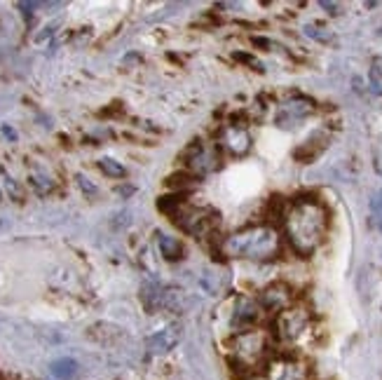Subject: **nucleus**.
Returning <instances> with one entry per match:
<instances>
[{
  "label": "nucleus",
  "mask_w": 382,
  "mask_h": 380,
  "mask_svg": "<svg viewBox=\"0 0 382 380\" xmlns=\"http://www.w3.org/2000/svg\"><path fill=\"white\" fill-rule=\"evenodd\" d=\"M164 291L167 286L162 284H146L141 289V303L148 313H157V310H164Z\"/></svg>",
  "instance_id": "12"
},
{
  "label": "nucleus",
  "mask_w": 382,
  "mask_h": 380,
  "mask_svg": "<svg viewBox=\"0 0 382 380\" xmlns=\"http://www.w3.org/2000/svg\"><path fill=\"white\" fill-rule=\"evenodd\" d=\"M220 141H223V146L230 150L232 155H244L249 153L251 148V134L247 132V127H237V125L225 127Z\"/></svg>",
  "instance_id": "11"
},
{
  "label": "nucleus",
  "mask_w": 382,
  "mask_h": 380,
  "mask_svg": "<svg viewBox=\"0 0 382 380\" xmlns=\"http://www.w3.org/2000/svg\"><path fill=\"white\" fill-rule=\"evenodd\" d=\"M179 340H181V329H179V326H167V329L152 333V336L146 340L148 354H152V357L167 354L169 350H174L179 345Z\"/></svg>",
  "instance_id": "10"
},
{
  "label": "nucleus",
  "mask_w": 382,
  "mask_h": 380,
  "mask_svg": "<svg viewBox=\"0 0 382 380\" xmlns=\"http://www.w3.org/2000/svg\"><path fill=\"white\" fill-rule=\"evenodd\" d=\"M310 329V313L303 308H286L284 313H279L274 319V333L284 343H296L305 336V331Z\"/></svg>",
  "instance_id": "5"
},
{
  "label": "nucleus",
  "mask_w": 382,
  "mask_h": 380,
  "mask_svg": "<svg viewBox=\"0 0 382 380\" xmlns=\"http://www.w3.org/2000/svg\"><path fill=\"white\" fill-rule=\"evenodd\" d=\"M376 169H378V174L382 177V148L376 150Z\"/></svg>",
  "instance_id": "26"
},
{
  "label": "nucleus",
  "mask_w": 382,
  "mask_h": 380,
  "mask_svg": "<svg viewBox=\"0 0 382 380\" xmlns=\"http://www.w3.org/2000/svg\"><path fill=\"white\" fill-rule=\"evenodd\" d=\"M78 184H80V188H82V190H87V193H96V188L89 184V179H85V177H78Z\"/></svg>",
  "instance_id": "24"
},
{
  "label": "nucleus",
  "mask_w": 382,
  "mask_h": 380,
  "mask_svg": "<svg viewBox=\"0 0 382 380\" xmlns=\"http://www.w3.org/2000/svg\"><path fill=\"white\" fill-rule=\"evenodd\" d=\"M167 186L169 188H176V190H186V188H193L195 186V177L193 174H176V177H169V181H167Z\"/></svg>",
  "instance_id": "21"
},
{
  "label": "nucleus",
  "mask_w": 382,
  "mask_h": 380,
  "mask_svg": "<svg viewBox=\"0 0 382 380\" xmlns=\"http://www.w3.org/2000/svg\"><path fill=\"white\" fill-rule=\"evenodd\" d=\"M157 245H159V254L164 256V261H179V258L183 256L181 240L172 238V235H159Z\"/></svg>",
  "instance_id": "17"
},
{
  "label": "nucleus",
  "mask_w": 382,
  "mask_h": 380,
  "mask_svg": "<svg viewBox=\"0 0 382 380\" xmlns=\"http://www.w3.org/2000/svg\"><path fill=\"white\" fill-rule=\"evenodd\" d=\"M235 59H240V62H244V64H249V66H254L256 71H263V66H261V62H256V59H251V57H247V55H235Z\"/></svg>",
  "instance_id": "23"
},
{
  "label": "nucleus",
  "mask_w": 382,
  "mask_h": 380,
  "mask_svg": "<svg viewBox=\"0 0 382 380\" xmlns=\"http://www.w3.org/2000/svg\"><path fill=\"white\" fill-rule=\"evenodd\" d=\"M225 347H227L230 367L240 378L258 374V369H265L267 362L272 359L270 333L258 329V326H254V329H244V331H235Z\"/></svg>",
  "instance_id": "2"
},
{
  "label": "nucleus",
  "mask_w": 382,
  "mask_h": 380,
  "mask_svg": "<svg viewBox=\"0 0 382 380\" xmlns=\"http://www.w3.org/2000/svg\"><path fill=\"white\" fill-rule=\"evenodd\" d=\"M291 301H293V294L291 289H288L286 284H270L265 286L261 296H258V306H261L263 310H267V313H284L286 308H291Z\"/></svg>",
  "instance_id": "9"
},
{
  "label": "nucleus",
  "mask_w": 382,
  "mask_h": 380,
  "mask_svg": "<svg viewBox=\"0 0 382 380\" xmlns=\"http://www.w3.org/2000/svg\"><path fill=\"white\" fill-rule=\"evenodd\" d=\"M99 169H101L106 177H113V179H122L125 177V167H122L120 162H116L113 157H101L99 160Z\"/></svg>",
  "instance_id": "18"
},
{
  "label": "nucleus",
  "mask_w": 382,
  "mask_h": 380,
  "mask_svg": "<svg viewBox=\"0 0 382 380\" xmlns=\"http://www.w3.org/2000/svg\"><path fill=\"white\" fill-rule=\"evenodd\" d=\"M200 284H202V289H204L206 294L218 296V294L225 291L227 277H225L220 270H216V268H206V270L202 272V277H200Z\"/></svg>",
  "instance_id": "13"
},
{
  "label": "nucleus",
  "mask_w": 382,
  "mask_h": 380,
  "mask_svg": "<svg viewBox=\"0 0 382 380\" xmlns=\"http://www.w3.org/2000/svg\"><path fill=\"white\" fill-rule=\"evenodd\" d=\"M324 7V10H331V14H338V5L335 3H328V0H322V3H319Z\"/></svg>",
  "instance_id": "25"
},
{
  "label": "nucleus",
  "mask_w": 382,
  "mask_h": 380,
  "mask_svg": "<svg viewBox=\"0 0 382 380\" xmlns=\"http://www.w3.org/2000/svg\"><path fill=\"white\" fill-rule=\"evenodd\" d=\"M371 216H373V225L382 230V190H378L371 200Z\"/></svg>",
  "instance_id": "20"
},
{
  "label": "nucleus",
  "mask_w": 382,
  "mask_h": 380,
  "mask_svg": "<svg viewBox=\"0 0 382 380\" xmlns=\"http://www.w3.org/2000/svg\"><path fill=\"white\" fill-rule=\"evenodd\" d=\"M186 169L195 179L206 177V174L220 169V153L218 146H206V143H195L186 153Z\"/></svg>",
  "instance_id": "6"
},
{
  "label": "nucleus",
  "mask_w": 382,
  "mask_h": 380,
  "mask_svg": "<svg viewBox=\"0 0 382 380\" xmlns=\"http://www.w3.org/2000/svg\"><path fill=\"white\" fill-rule=\"evenodd\" d=\"M50 371L57 380H73L78 376V362L71 359V357H61V359L52 362Z\"/></svg>",
  "instance_id": "16"
},
{
  "label": "nucleus",
  "mask_w": 382,
  "mask_h": 380,
  "mask_svg": "<svg viewBox=\"0 0 382 380\" xmlns=\"http://www.w3.org/2000/svg\"><path fill=\"white\" fill-rule=\"evenodd\" d=\"M157 207L159 211H164L181 230H186L188 235H193L197 240L209 238L220 223L218 211H213L211 207H195V204H188L181 193L172 197H159Z\"/></svg>",
  "instance_id": "4"
},
{
  "label": "nucleus",
  "mask_w": 382,
  "mask_h": 380,
  "mask_svg": "<svg viewBox=\"0 0 382 380\" xmlns=\"http://www.w3.org/2000/svg\"><path fill=\"white\" fill-rule=\"evenodd\" d=\"M305 35H310L312 40H319V43H331L333 40V33L326 31V28L319 26V24H308V26H305Z\"/></svg>",
  "instance_id": "19"
},
{
  "label": "nucleus",
  "mask_w": 382,
  "mask_h": 380,
  "mask_svg": "<svg viewBox=\"0 0 382 380\" xmlns=\"http://www.w3.org/2000/svg\"><path fill=\"white\" fill-rule=\"evenodd\" d=\"M369 78H371L373 89H376L378 94H382V59H376V62H373Z\"/></svg>",
  "instance_id": "22"
},
{
  "label": "nucleus",
  "mask_w": 382,
  "mask_h": 380,
  "mask_svg": "<svg viewBox=\"0 0 382 380\" xmlns=\"http://www.w3.org/2000/svg\"><path fill=\"white\" fill-rule=\"evenodd\" d=\"M120 336H122V331L118 329V326H113V324H94L89 329V338L96 340V343H101V345L118 343Z\"/></svg>",
  "instance_id": "14"
},
{
  "label": "nucleus",
  "mask_w": 382,
  "mask_h": 380,
  "mask_svg": "<svg viewBox=\"0 0 382 380\" xmlns=\"http://www.w3.org/2000/svg\"><path fill=\"white\" fill-rule=\"evenodd\" d=\"M284 230L298 254H315L328 230V214L324 204L312 200V197H300V200L291 202L284 211Z\"/></svg>",
  "instance_id": "1"
},
{
  "label": "nucleus",
  "mask_w": 382,
  "mask_h": 380,
  "mask_svg": "<svg viewBox=\"0 0 382 380\" xmlns=\"http://www.w3.org/2000/svg\"><path fill=\"white\" fill-rule=\"evenodd\" d=\"M312 113V104L308 101H291L281 108V116H279V125L284 127V123H296V120H303L305 116Z\"/></svg>",
  "instance_id": "15"
},
{
  "label": "nucleus",
  "mask_w": 382,
  "mask_h": 380,
  "mask_svg": "<svg viewBox=\"0 0 382 380\" xmlns=\"http://www.w3.org/2000/svg\"><path fill=\"white\" fill-rule=\"evenodd\" d=\"M263 376L267 380H308L310 371H308V364L300 362L298 357L279 354L267 362V367L263 369Z\"/></svg>",
  "instance_id": "7"
},
{
  "label": "nucleus",
  "mask_w": 382,
  "mask_h": 380,
  "mask_svg": "<svg viewBox=\"0 0 382 380\" xmlns=\"http://www.w3.org/2000/svg\"><path fill=\"white\" fill-rule=\"evenodd\" d=\"M279 233L270 225H254L247 228L242 233L230 235L223 245L220 252L230 258H251V261H267L274 258L279 252Z\"/></svg>",
  "instance_id": "3"
},
{
  "label": "nucleus",
  "mask_w": 382,
  "mask_h": 380,
  "mask_svg": "<svg viewBox=\"0 0 382 380\" xmlns=\"http://www.w3.org/2000/svg\"><path fill=\"white\" fill-rule=\"evenodd\" d=\"M240 380H267L263 374H254V376H247V378H240Z\"/></svg>",
  "instance_id": "27"
},
{
  "label": "nucleus",
  "mask_w": 382,
  "mask_h": 380,
  "mask_svg": "<svg viewBox=\"0 0 382 380\" xmlns=\"http://www.w3.org/2000/svg\"><path fill=\"white\" fill-rule=\"evenodd\" d=\"M263 308L258 306V301L249 298V296H237L235 306H232V326L237 331L244 329H254L256 322L261 319Z\"/></svg>",
  "instance_id": "8"
}]
</instances>
